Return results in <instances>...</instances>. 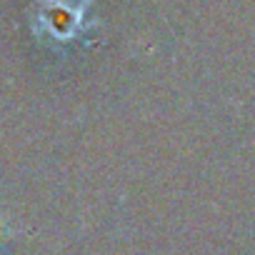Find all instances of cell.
I'll use <instances>...</instances> for the list:
<instances>
[{
	"label": "cell",
	"mask_w": 255,
	"mask_h": 255,
	"mask_svg": "<svg viewBox=\"0 0 255 255\" xmlns=\"http://www.w3.org/2000/svg\"><path fill=\"white\" fill-rule=\"evenodd\" d=\"M95 0H38L33 30L55 45L75 43L95 25L90 20Z\"/></svg>",
	"instance_id": "1"
}]
</instances>
